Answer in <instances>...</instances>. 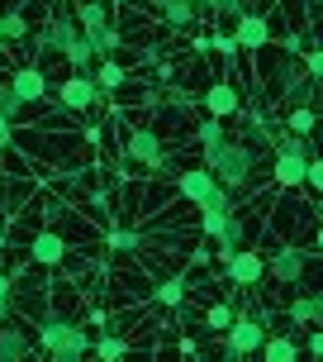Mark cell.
Returning <instances> with one entry per match:
<instances>
[{"label": "cell", "instance_id": "cell-1", "mask_svg": "<svg viewBox=\"0 0 323 362\" xmlns=\"http://www.w3.org/2000/svg\"><path fill=\"white\" fill-rule=\"evenodd\" d=\"M205 167L214 172V181L224 186V191H233V196H243V191H252L257 186V167H262V153L252 144H243V139H219V148H209L205 153Z\"/></svg>", "mask_w": 323, "mask_h": 362}, {"label": "cell", "instance_id": "cell-2", "mask_svg": "<svg viewBox=\"0 0 323 362\" xmlns=\"http://www.w3.org/2000/svg\"><path fill=\"white\" fill-rule=\"evenodd\" d=\"M176 196L185 200V205H195V210H205V205H214V210H238V196L219 186L209 167H185V172L176 177Z\"/></svg>", "mask_w": 323, "mask_h": 362}, {"label": "cell", "instance_id": "cell-3", "mask_svg": "<svg viewBox=\"0 0 323 362\" xmlns=\"http://www.w3.org/2000/svg\"><path fill=\"white\" fill-rule=\"evenodd\" d=\"M267 329H271V315H233L228 329H224V358H233V362L257 358Z\"/></svg>", "mask_w": 323, "mask_h": 362}, {"label": "cell", "instance_id": "cell-4", "mask_svg": "<svg viewBox=\"0 0 323 362\" xmlns=\"http://www.w3.org/2000/svg\"><path fill=\"white\" fill-rule=\"evenodd\" d=\"M38 344H43V353H57V348L90 353V334L76 325V320H62V315H43V320H38Z\"/></svg>", "mask_w": 323, "mask_h": 362}, {"label": "cell", "instance_id": "cell-5", "mask_svg": "<svg viewBox=\"0 0 323 362\" xmlns=\"http://www.w3.org/2000/svg\"><path fill=\"white\" fill-rule=\"evenodd\" d=\"M262 267H267V281L295 286V281H305L314 272V253H305V248H276L271 257H262Z\"/></svg>", "mask_w": 323, "mask_h": 362}, {"label": "cell", "instance_id": "cell-6", "mask_svg": "<svg viewBox=\"0 0 323 362\" xmlns=\"http://www.w3.org/2000/svg\"><path fill=\"white\" fill-rule=\"evenodd\" d=\"M124 167H162V139L157 129H133L124 139Z\"/></svg>", "mask_w": 323, "mask_h": 362}, {"label": "cell", "instance_id": "cell-7", "mask_svg": "<svg viewBox=\"0 0 323 362\" xmlns=\"http://www.w3.org/2000/svg\"><path fill=\"white\" fill-rule=\"evenodd\" d=\"M233 43H238V48H248V53H257V48H271V24H267V15L243 10V15L233 19Z\"/></svg>", "mask_w": 323, "mask_h": 362}, {"label": "cell", "instance_id": "cell-8", "mask_svg": "<svg viewBox=\"0 0 323 362\" xmlns=\"http://www.w3.org/2000/svg\"><path fill=\"white\" fill-rule=\"evenodd\" d=\"M224 272H228V281H233V286H243V291H257L262 281H267L262 257H257V253H243V248H233V253H228Z\"/></svg>", "mask_w": 323, "mask_h": 362}, {"label": "cell", "instance_id": "cell-9", "mask_svg": "<svg viewBox=\"0 0 323 362\" xmlns=\"http://www.w3.org/2000/svg\"><path fill=\"white\" fill-rule=\"evenodd\" d=\"M53 90H57V100H62L67 110H90L95 100H100V90H95V76H90V72H72L62 86H53Z\"/></svg>", "mask_w": 323, "mask_h": 362}, {"label": "cell", "instance_id": "cell-10", "mask_svg": "<svg viewBox=\"0 0 323 362\" xmlns=\"http://www.w3.org/2000/svg\"><path fill=\"white\" fill-rule=\"evenodd\" d=\"M29 257H34L38 267H62L67 262V238L57 234V229H38L29 238Z\"/></svg>", "mask_w": 323, "mask_h": 362}, {"label": "cell", "instance_id": "cell-11", "mask_svg": "<svg viewBox=\"0 0 323 362\" xmlns=\"http://www.w3.org/2000/svg\"><path fill=\"white\" fill-rule=\"evenodd\" d=\"M10 86H15V95L19 100H24V105H38V100H48V76H43V67H34V62H29V67H15V72H10Z\"/></svg>", "mask_w": 323, "mask_h": 362}, {"label": "cell", "instance_id": "cell-12", "mask_svg": "<svg viewBox=\"0 0 323 362\" xmlns=\"http://www.w3.org/2000/svg\"><path fill=\"white\" fill-rule=\"evenodd\" d=\"M29 353H34V334L15 320H5L0 325V362H29Z\"/></svg>", "mask_w": 323, "mask_h": 362}, {"label": "cell", "instance_id": "cell-13", "mask_svg": "<svg viewBox=\"0 0 323 362\" xmlns=\"http://www.w3.org/2000/svg\"><path fill=\"white\" fill-rule=\"evenodd\" d=\"M295 286H300V296H295V300H290V325H319V296H314V272H309L305 281H295Z\"/></svg>", "mask_w": 323, "mask_h": 362}, {"label": "cell", "instance_id": "cell-14", "mask_svg": "<svg viewBox=\"0 0 323 362\" xmlns=\"http://www.w3.org/2000/svg\"><path fill=\"white\" fill-rule=\"evenodd\" d=\"M314 158H319V153H314ZM271 177H276V186L295 191V186L305 181V158H295V153H271Z\"/></svg>", "mask_w": 323, "mask_h": 362}, {"label": "cell", "instance_id": "cell-15", "mask_svg": "<svg viewBox=\"0 0 323 362\" xmlns=\"http://www.w3.org/2000/svg\"><path fill=\"white\" fill-rule=\"evenodd\" d=\"M238 105H243V100H238V86H233V81H214V86L205 90V110H209L214 119L238 115Z\"/></svg>", "mask_w": 323, "mask_h": 362}, {"label": "cell", "instance_id": "cell-16", "mask_svg": "<svg viewBox=\"0 0 323 362\" xmlns=\"http://www.w3.org/2000/svg\"><path fill=\"white\" fill-rule=\"evenodd\" d=\"M257 358L262 362H300V344H295V334H267L262 348H257Z\"/></svg>", "mask_w": 323, "mask_h": 362}, {"label": "cell", "instance_id": "cell-17", "mask_svg": "<svg viewBox=\"0 0 323 362\" xmlns=\"http://www.w3.org/2000/svg\"><path fill=\"white\" fill-rule=\"evenodd\" d=\"M162 19H166V29H190V24H195L200 19V10L195 5H190V0H171V5H166V10H162Z\"/></svg>", "mask_w": 323, "mask_h": 362}, {"label": "cell", "instance_id": "cell-18", "mask_svg": "<svg viewBox=\"0 0 323 362\" xmlns=\"http://www.w3.org/2000/svg\"><path fill=\"white\" fill-rule=\"evenodd\" d=\"M90 76H95V90H119L124 86V67H119L114 57H100V67H90Z\"/></svg>", "mask_w": 323, "mask_h": 362}, {"label": "cell", "instance_id": "cell-19", "mask_svg": "<svg viewBox=\"0 0 323 362\" xmlns=\"http://www.w3.org/2000/svg\"><path fill=\"white\" fill-rule=\"evenodd\" d=\"M90 353H95L100 362H124L128 344H124V339H114V334H100V339H90Z\"/></svg>", "mask_w": 323, "mask_h": 362}, {"label": "cell", "instance_id": "cell-20", "mask_svg": "<svg viewBox=\"0 0 323 362\" xmlns=\"http://www.w3.org/2000/svg\"><path fill=\"white\" fill-rule=\"evenodd\" d=\"M228 219H233V210H214V205H205V210H200V234H205V238H224Z\"/></svg>", "mask_w": 323, "mask_h": 362}, {"label": "cell", "instance_id": "cell-21", "mask_svg": "<svg viewBox=\"0 0 323 362\" xmlns=\"http://www.w3.org/2000/svg\"><path fill=\"white\" fill-rule=\"evenodd\" d=\"M190 5L200 10V19H205V15H214V19H238V15H243V5H238V0H190Z\"/></svg>", "mask_w": 323, "mask_h": 362}, {"label": "cell", "instance_id": "cell-22", "mask_svg": "<svg viewBox=\"0 0 323 362\" xmlns=\"http://www.w3.org/2000/svg\"><path fill=\"white\" fill-rule=\"evenodd\" d=\"M0 29H5V43H19V38H29V19L15 15V10H5V15H0Z\"/></svg>", "mask_w": 323, "mask_h": 362}, {"label": "cell", "instance_id": "cell-23", "mask_svg": "<svg viewBox=\"0 0 323 362\" xmlns=\"http://www.w3.org/2000/svg\"><path fill=\"white\" fill-rule=\"evenodd\" d=\"M195 139H200V153H209V148H219V139H224V124L209 115L205 124H195Z\"/></svg>", "mask_w": 323, "mask_h": 362}, {"label": "cell", "instance_id": "cell-24", "mask_svg": "<svg viewBox=\"0 0 323 362\" xmlns=\"http://www.w3.org/2000/svg\"><path fill=\"white\" fill-rule=\"evenodd\" d=\"M19 110H24V100L15 95V86H10V81H0V119H10V124H15Z\"/></svg>", "mask_w": 323, "mask_h": 362}, {"label": "cell", "instance_id": "cell-25", "mask_svg": "<svg viewBox=\"0 0 323 362\" xmlns=\"http://www.w3.org/2000/svg\"><path fill=\"white\" fill-rule=\"evenodd\" d=\"M157 300L162 305H181V300H185V276H166L157 286Z\"/></svg>", "mask_w": 323, "mask_h": 362}, {"label": "cell", "instance_id": "cell-26", "mask_svg": "<svg viewBox=\"0 0 323 362\" xmlns=\"http://www.w3.org/2000/svg\"><path fill=\"white\" fill-rule=\"evenodd\" d=\"M286 129H290V134H314V110H309V105H295L286 115Z\"/></svg>", "mask_w": 323, "mask_h": 362}, {"label": "cell", "instance_id": "cell-27", "mask_svg": "<svg viewBox=\"0 0 323 362\" xmlns=\"http://www.w3.org/2000/svg\"><path fill=\"white\" fill-rule=\"evenodd\" d=\"M10 315H19V310H15V276L0 272V325H5Z\"/></svg>", "mask_w": 323, "mask_h": 362}, {"label": "cell", "instance_id": "cell-28", "mask_svg": "<svg viewBox=\"0 0 323 362\" xmlns=\"http://www.w3.org/2000/svg\"><path fill=\"white\" fill-rule=\"evenodd\" d=\"M233 315H238L233 305H209V315H205V329H209V334H224Z\"/></svg>", "mask_w": 323, "mask_h": 362}, {"label": "cell", "instance_id": "cell-29", "mask_svg": "<svg viewBox=\"0 0 323 362\" xmlns=\"http://www.w3.org/2000/svg\"><path fill=\"white\" fill-rule=\"evenodd\" d=\"M109 248H114V253H133V248H138V234H128V229H114V234H109Z\"/></svg>", "mask_w": 323, "mask_h": 362}, {"label": "cell", "instance_id": "cell-30", "mask_svg": "<svg viewBox=\"0 0 323 362\" xmlns=\"http://www.w3.org/2000/svg\"><path fill=\"white\" fill-rule=\"evenodd\" d=\"M15 148V129H10V119H0V158Z\"/></svg>", "mask_w": 323, "mask_h": 362}, {"label": "cell", "instance_id": "cell-31", "mask_svg": "<svg viewBox=\"0 0 323 362\" xmlns=\"http://www.w3.org/2000/svg\"><path fill=\"white\" fill-rule=\"evenodd\" d=\"M90 353H72V348H57V353H48V362H86Z\"/></svg>", "mask_w": 323, "mask_h": 362}, {"label": "cell", "instance_id": "cell-32", "mask_svg": "<svg viewBox=\"0 0 323 362\" xmlns=\"http://www.w3.org/2000/svg\"><path fill=\"white\" fill-rule=\"evenodd\" d=\"M214 48H219V53H238V43H233L228 34H219V38H214Z\"/></svg>", "mask_w": 323, "mask_h": 362}, {"label": "cell", "instance_id": "cell-33", "mask_svg": "<svg viewBox=\"0 0 323 362\" xmlns=\"http://www.w3.org/2000/svg\"><path fill=\"white\" fill-rule=\"evenodd\" d=\"M0 53H5V29H0Z\"/></svg>", "mask_w": 323, "mask_h": 362}, {"label": "cell", "instance_id": "cell-34", "mask_svg": "<svg viewBox=\"0 0 323 362\" xmlns=\"http://www.w3.org/2000/svg\"><path fill=\"white\" fill-rule=\"evenodd\" d=\"M209 362H233V358H209Z\"/></svg>", "mask_w": 323, "mask_h": 362}, {"label": "cell", "instance_id": "cell-35", "mask_svg": "<svg viewBox=\"0 0 323 362\" xmlns=\"http://www.w3.org/2000/svg\"><path fill=\"white\" fill-rule=\"evenodd\" d=\"M314 5H319V0H314Z\"/></svg>", "mask_w": 323, "mask_h": 362}]
</instances>
